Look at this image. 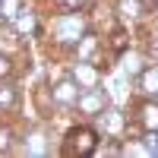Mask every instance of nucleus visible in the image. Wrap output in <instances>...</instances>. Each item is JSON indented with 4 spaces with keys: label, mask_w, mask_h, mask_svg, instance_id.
Segmentation results:
<instances>
[{
    "label": "nucleus",
    "mask_w": 158,
    "mask_h": 158,
    "mask_svg": "<svg viewBox=\"0 0 158 158\" xmlns=\"http://www.w3.org/2000/svg\"><path fill=\"white\" fill-rule=\"evenodd\" d=\"M95 146H98V136H95V130H89V127L73 130L70 139H67V152L70 155H92Z\"/></svg>",
    "instance_id": "1"
},
{
    "label": "nucleus",
    "mask_w": 158,
    "mask_h": 158,
    "mask_svg": "<svg viewBox=\"0 0 158 158\" xmlns=\"http://www.w3.org/2000/svg\"><path fill=\"white\" fill-rule=\"evenodd\" d=\"M79 104H82L85 111H92V114H101V108H104V98H101V92H98V89H89L85 95H82V101H79Z\"/></svg>",
    "instance_id": "2"
},
{
    "label": "nucleus",
    "mask_w": 158,
    "mask_h": 158,
    "mask_svg": "<svg viewBox=\"0 0 158 158\" xmlns=\"http://www.w3.org/2000/svg\"><path fill=\"white\" fill-rule=\"evenodd\" d=\"M139 76H142V79H139L142 92H158V67H146Z\"/></svg>",
    "instance_id": "3"
},
{
    "label": "nucleus",
    "mask_w": 158,
    "mask_h": 158,
    "mask_svg": "<svg viewBox=\"0 0 158 158\" xmlns=\"http://www.w3.org/2000/svg\"><path fill=\"white\" fill-rule=\"evenodd\" d=\"M35 22H38V19H35L32 10H19V13H16V29H19L22 35H29V32L35 29Z\"/></svg>",
    "instance_id": "4"
},
{
    "label": "nucleus",
    "mask_w": 158,
    "mask_h": 158,
    "mask_svg": "<svg viewBox=\"0 0 158 158\" xmlns=\"http://www.w3.org/2000/svg\"><path fill=\"white\" fill-rule=\"evenodd\" d=\"M142 127L146 130H158V104H142Z\"/></svg>",
    "instance_id": "5"
},
{
    "label": "nucleus",
    "mask_w": 158,
    "mask_h": 158,
    "mask_svg": "<svg viewBox=\"0 0 158 158\" xmlns=\"http://www.w3.org/2000/svg\"><path fill=\"white\" fill-rule=\"evenodd\" d=\"M73 76H76V79H79V82H82V85H85V89H92V85H95V79H98V73H95V70H92V67H79V70H76Z\"/></svg>",
    "instance_id": "6"
},
{
    "label": "nucleus",
    "mask_w": 158,
    "mask_h": 158,
    "mask_svg": "<svg viewBox=\"0 0 158 158\" xmlns=\"http://www.w3.org/2000/svg\"><path fill=\"white\" fill-rule=\"evenodd\" d=\"M101 114H104V111H101ZM101 123L108 127L111 133H114V130H120V127H123V120H120V117H117V111H108V114L101 117Z\"/></svg>",
    "instance_id": "7"
},
{
    "label": "nucleus",
    "mask_w": 158,
    "mask_h": 158,
    "mask_svg": "<svg viewBox=\"0 0 158 158\" xmlns=\"http://www.w3.org/2000/svg\"><path fill=\"white\" fill-rule=\"evenodd\" d=\"M54 98H57V101H63V104H67V101H73V82L60 85V92L54 89Z\"/></svg>",
    "instance_id": "8"
},
{
    "label": "nucleus",
    "mask_w": 158,
    "mask_h": 158,
    "mask_svg": "<svg viewBox=\"0 0 158 158\" xmlns=\"http://www.w3.org/2000/svg\"><path fill=\"white\" fill-rule=\"evenodd\" d=\"M120 10H123V16H139V3H136V0H123V3H120Z\"/></svg>",
    "instance_id": "9"
},
{
    "label": "nucleus",
    "mask_w": 158,
    "mask_h": 158,
    "mask_svg": "<svg viewBox=\"0 0 158 158\" xmlns=\"http://www.w3.org/2000/svg\"><path fill=\"white\" fill-rule=\"evenodd\" d=\"M146 152L158 155V136H155V130H149V136H146Z\"/></svg>",
    "instance_id": "10"
},
{
    "label": "nucleus",
    "mask_w": 158,
    "mask_h": 158,
    "mask_svg": "<svg viewBox=\"0 0 158 158\" xmlns=\"http://www.w3.org/2000/svg\"><path fill=\"white\" fill-rule=\"evenodd\" d=\"M85 0H57V6H63V10H79Z\"/></svg>",
    "instance_id": "11"
},
{
    "label": "nucleus",
    "mask_w": 158,
    "mask_h": 158,
    "mask_svg": "<svg viewBox=\"0 0 158 158\" xmlns=\"http://www.w3.org/2000/svg\"><path fill=\"white\" fill-rule=\"evenodd\" d=\"M16 95H13V89H0V104H13Z\"/></svg>",
    "instance_id": "12"
},
{
    "label": "nucleus",
    "mask_w": 158,
    "mask_h": 158,
    "mask_svg": "<svg viewBox=\"0 0 158 158\" xmlns=\"http://www.w3.org/2000/svg\"><path fill=\"white\" fill-rule=\"evenodd\" d=\"M13 70V63H10V57H3V54H0V76H6Z\"/></svg>",
    "instance_id": "13"
},
{
    "label": "nucleus",
    "mask_w": 158,
    "mask_h": 158,
    "mask_svg": "<svg viewBox=\"0 0 158 158\" xmlns=\"http://www.w3.org/2000/svg\"><path fill=\"white\" fill-rule=\"evenodd\" d=\"M6 142H10V133H3V130H0V149H3Z\"/></svg>",
    "instance_id": "14"
}]
</instances>
